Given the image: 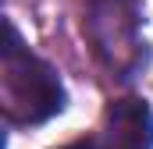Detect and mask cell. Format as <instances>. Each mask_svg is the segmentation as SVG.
<instances>
[{"label": "cell", "mask_w": 153, "mask_h": 149, "mask_svg": "<svg viewBox=\"0 0 153 149\" xmlns=\"http://www.w3.org/2000/svg\"><path fill=\"white\" fill-rule=\"evenodd\" d=\"M61 149H107L100 139H78V142H68V146H61Z\"/></svg>", "instance_id": "277c9868"}, {"label": "cell", "mask_w": 153, "mask_h": 149, "mask_svg": "<svg viewBox=\"0 0 153 149\" xmlns=\"http://www.w3.org/2000/svg\"><path fill=\"white\" fill-rule=\"evenodd\" d=\"M64 85L57 71L36 57L14 25H7L4 43V114L11 124H43L64 110Z\"/></svg>", "instance_id": "6da1fadb"}, {"label": "cell", "mask_w": 153, "mask_h": 149, "mask_svg": "<svg viewBox=\"0 0 153 149\" xmlns=\"http://www.w3.org/2000/svg\"><path fill=\"white\" fill-rule=\"evenodd\" d=\"M100 142L107 149H153V110L146 100H114L103 114Z\"/></svg>", "instance_id": "3957f363"}, {"label": "cell", "mask_w": 153, "mask_h": 149, "mask_svg": "<svg viewBox=\"0 0 153 149\" xmlns=\"http://www.w3.org/2000/svg\"><path fill=\"white\" fill-rule=\"evenodd\" d=\"M82 29L93 43V53L100 64L117 78H128L143 64V11L139 0H85V18Z\"/></svg>", "instance_id": "7a4b0ae2"}]
</instances>
